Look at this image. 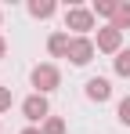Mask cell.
I'll return each instance as SVG.
<instances>
[{"mask_svg":"<svg viewBox=\"0 0 130 134\" xmlns=\"http://www.w3.org/2000/svg\"><path fill=\"white\" fill-rule=\"evenodd\" d=\"M119 120H123V123H130V102H123V105H119Z\"/></svg>","mask_w":130,"mask_h":134,"instance_id":"cell-10","label":"cell"},{"mask_svg":"<svg viewBox=\"0 0 130 134\" xmlns=\"http://www.w3.org/2000/svg\"><path fill=\"white\" fill-rule=\"evenodd\" d=\"M116 40H119L116 29H105V33H101V47H116Z\"/></svg>","mask_w":130,"mask_h":134,"instance_id":"cell-6","label":"cell"},{"mask_svg":"<svg viewBox=\"0 0 130 134\" xmlns=\"http://www.w3.org/2000/svg\"><path fill=\"white\" fill-rule=\"evenodd\" d=\"M69 51H72V62H87V58H90V44H83V40L72 44Z\"/></svg>","mask_w":130,"mask_h":134,"instance_id":"cell-3","label":"cell"},{"mask_svg":"<svg viewBox=\"0 0 130 134\" xmlns=\"http://www.w3.org/2000/svg\"><path fill=\"white\" fill-rule=\"evenodd\" d=\"M65 47H69V44H65V36H54V40H51V51H54V54H62Z\"/></svg>","mask_w":130,"mask_h":134,"instance_id":"cell-7","label":"cell"},{"mask_svg":"<svg viewBox=\"0 0 130 134\" xmlns=\"http://www.w3.org/2000/svg\"><path fill=\"white\" fill-rule=\"evenodd\" d=\"M69 22L76 25V29H87V25H90V15H87V11H72V15H69Z\"/></svg>","mask_w":130,"mask_h":134,"instance_id":"cell-5","label":"cell"},{"mask_svg":"<svg viewBox=\"0 0 130 134\" xmlns=\"http://www.w3.org/2000/svg\"><path fill=\"white\" fill-rule=\"evenodd\" d=\"M29 11H33V15H51V4H33Z\"/></svg>","mask_w":130,"mask_h":134,"instance_id":"cell-8","label":"cell"},{"mask_svg":"<svg viewBox=\"0 0 130 134\" xmlns=\"http://www.w3.org/2000/svg\"><path fill=\"white\" fill-rule=\"evenodd\" d=\"M25 134H36V131H25Z\"/></svg>","mask_w":130,"mask_h":134,"instance_id":"cell-13","label":"cell"},{"mask_svg":"<svg viewBox=\"0 0 130 134\" xmlns=\"http://www.w3.org/2000/svg\"><path fill=\"white\" fill-rule=\"evenodd\" d=\"M87 94L98 98V102H105L108 98V80H90V83H87Z\"/></svg>","mask_w":130,"mask_h":134,"instance_id":"cell-1","label":"cell"},{"mask_svg":"<svg viewBox=\"0 0 130 134\" xmlns=\"http://www.w3.org/2000/svg\"><path fill=\"white\" fill-rule=\"evenodd\" d=\"M0 54H4V44H0Z\"/></svg>","mask_w":130,"mask_h":134,"instance_id":"cell-12","label":"cell"},{"mask_svg":"<svg viewBox=\"0 0 130 134\" xmlns=\"http://www.w3.org/2000/svg\"><path fill=\"white\" fill-rule=\"evenodd\" d=\"M116 65H119V72H130V51L123 54V58H119V62H116Z\"/></svg>","mask_w":130,"mask_h":134,"instance_id":"cell-9","label":"cell"},{"mask_svg":"<svg viewBox=\"0 0 130 134\" xmlns=\"http://www.w3.org/2000/svg\"><path fill=\"white\" fill-rule=\"evenodd\" d=\"M116 18L119 22H130V7H116Z\"/></svg>","mask_w":130,"mask_h":134,"instance_id":"cell-11","label":"cell"},{"mask_svg":"<svg viewBox=\"0 0 130 134\" xmlns=\"http://www.w3.org/2000/svg\"><path fill=\"white\" fill-rule=\"evenodd\" d=\"M33 80H36V87H51V83H54V80H58V76H54V69H36V76H33Z\"/></svg>","mask_w":130,"mask_h":134,"instance_id":"cell-4","label":"cell"},{"mask_svg":"<svg viewBox=\"0 0 130 134\" xmlns=\"http://www.w3.org/2000/svg\"><path fill=\"white\" fill-rule=\"evenodd\" d=\"M25 112H29V120H40L43 112H47V105H43V98H29V102H25Z\"/></svg>","mask_w":130,"mask_h":134,"instance_id":"cell-2","label":"cell"}]
</instances>
